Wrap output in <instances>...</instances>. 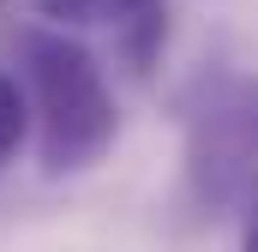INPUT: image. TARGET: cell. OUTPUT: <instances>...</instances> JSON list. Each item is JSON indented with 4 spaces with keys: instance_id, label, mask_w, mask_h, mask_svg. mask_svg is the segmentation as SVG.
<instances>
[{
    "instance_id": "obj_1",
    "label": "cell",
    "mask_w": 258,
    "mask_h": 252,
    "mask_svg": "<svg viewBox=\"0 0 258 252\" xmlns=\"http://www.w3.org/2000/svg\"><path fill=\"white\" fill-rule=\"evenodd\" d=\"M18 54V90L30 102V126H36V162L48 180H72V174H90L114 138H120V108H114V90L102 78V60L66 36V30H18L12 42Z\"/></svg>"
},
{
    "instance_id": "obj_2",
    "label": "cell",
    "mask_w": 258,
    "mask_h": 252,
    "mask_svg": "<svg viewBox=\"0 0 258 252\" xmlns=\"http://www.w3.org/2000/svg\"><path fill=\"white\" fill-rule=\"evenodd\" d=\"M258 168V102H228V108H204L192 144V174L204 192H234L246 186Z\"/></svg>"
},
{
    "instance_id": "obj_3",
    "label": "cell",
    "mask_w": 258,
    "mask_h": 252,
    "mask_svg": "<svg viewBox=\"0 0 258 252\" xmlns=\"http://www.w3.org/2000/svg\"><path fill=\"white\" fill-rule=\"evenodd\" d=\"M48 30H66V36H78V30H114L120 42H126V54L138 66L156 54V42H162V6L168 0H24Z\"/></svg>"
},
{
    "instance_id": "obj_4",
    "label": "cell",
    "mask_w": 258,
    "mask_h": 252,
    "mask_svg": "<svg viewBox=\"0 0 258 252\" xmlns=\"http://www.w3.org/2000/svg\"><path fill=\"white\" fill-rule=\"evenodd\" d=\"M24 138H30V102H24L18 78L0 72V168L24 150Z\"/></svg>"
},
{
    "instance_id": "obj_5",
    "label": "cell",
    "mask_w": 258,
    "mask_h": 252,
    "mask_svg": "<svg viewBox=\"0 0 258 252\" xmlns=\"http://www.w3.org/2000/svg\"><path fill=\"white\" fill-rule=\"evenodd\" d=\"M240 252H258V198H252V210H246V228H240Z\"/></svg>"
}]
</instances>
